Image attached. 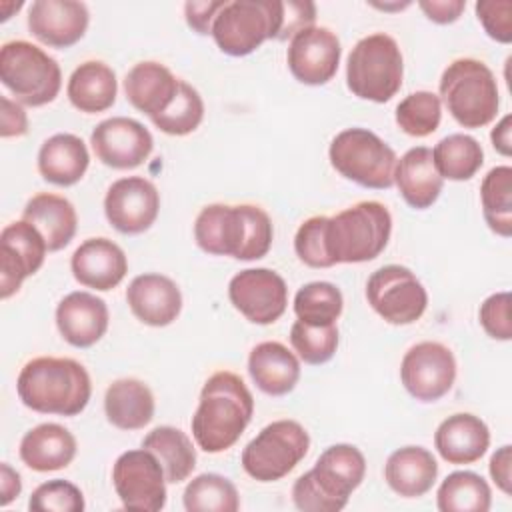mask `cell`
I'll use <instances>...</instances> for the list:
<instances>
[{"label": "cell", "mask_w": 512, "mask_h": 512, "mask_svg": "<svg viewBox=\"0 0 512 512\" xmlns=\"http://www.w3.org/2000/svg\"><path fill=\"white\" fill-rule=\"evenodd\" d=\"M48 246L42 234L26 220L10 222L0 232V298L8 300L22 282L36 274L46 258Z\"/></svg>", "instance_id": "e0dca14e"}, {"label": "cell", "mask_w": 512, "mask_h": 512, "mask_svg": "<svg viewBox=\"0 0 512 512\" xmlns=\"http://www.w3.org/2000/svg\"><path fill=\"white\" fill-rule=\"evenodd\" d=\"M308 448L310 436L300 422L274 420L244 446L242 468L258 482H276L304 460Z\"/></svg>", "instance_id": "8fae6325"}, {"label": "cell", "mask_w": 512, "mask_h": 512, "mask_svg": "<svg viewBox=\"0 0 512 512\" xmlns=\"http://www.w3.org/2000/svg\"><path fill=\"white\" fill-rule=\"evenodd\" d=\"M114 490L128 510L158 512L166 506V474L158 458L146 450H126L112 466Z\"/></svg>", "instance_id": "4fadbf2b"}, {"label": "cell", "mask_w": 512, "mask_h": 512, "mask_svg": "<svg viewBox=\"0 0 512 512\" xmlns=\"http://www.w3.org/2000/svg\"><path fill=\"white\" fill-rule=\"evenodd\" d=\"M66 94L70 104L84 114H98L116 102L118 80L114 70L102 60H86L68 78Z\"/></svg>", "instance_id": "1f68e13d"}, {"label": "cell", "mask_w": 512, "mask_h": 512, "mask_svg": "<svg viewBox=\"0 0 512 512\" xmlns=\"http://www.w3.org/2000/svg\"><path fill=\"white\" fill-rule=\"evenodd\" d=\"M440 102L464 128L488 126L500 108L494 72L476 58L450 62L440 76Z\"/></svg>", "instance_id": "8992f818"}, {"label": "cell", "mask_w": 512, "mask_h": 512, "mask_svg": "<svg viewBox=\"0 0 512 512\" xmlns=\"http://www.w3.org/2000/svg\"><path fill=\"white\" fill-rule=\"evenodd\" d=\"M160 192L144 176H126L110 184L104 196V214L122 234H142L158 218Z\"/></svg>", "instance_id": "ac0fdd59"}, {"label": "cell", "mask_w": 512, "mask_h": 512, "mask_svg": "<svg viewBox=\"0 0 512 512\" xmlns=\"http://www.w3.org/2000/svg\"><path fill=\"white\" fill-rule=\"evenodd\" d=\"M228 298L248 322L268 326L286 312L288 286L270 268H246L232 276Z\"/></svg>", "instance_id": "9a60e30c"}, {"label": "cell", "mask_w": 512, "mask_h": 512, "mask_svg": "<svg viewBox=\"0 0 512 512\" xmlns=\"http://www.w3.org/2000/svg\"><path fill=\"white\" fill-rule=\"evenodd\" d=\"M0 82L24 106L50 104L62 88L60 64L28 40H10L0 48Z\"/></svg>", "instance_id": "ba28073f"}, {"label": "cell", "mask_w": 512, "mask_h": 512, "mask_svg": "<svg viewBox=\"0 0 512 512\" xmlns=\"http://www.w3.org/2000/svg\"><path fill=\"white\" fill-rule=\"evenodd\" d=\"M510 304H512V296L510 292H496L490 294L478 310V318L480 324L484 328V332L494 338V340H502L508 342L512 338V320H510Z\"/></svg>", "instance_id": "f6af8a7d"}, {"label": "cell", "mask_w": 512, "mask_h": 512, "mask_svg": "<svg viewBox=\"0 0 512 512\" xmlns=\"http://www.w3.org/2000/svg\"><path fill=\"white\" fill-rule=\"evenodd\" d=\"M182 502L188 512H236L240 494L226 476L204 472L188 482Z\"/></svg>", "instance_id": "74e56055"}, {"label": "cell", "mask_w": 512, "mask_h": 512, "mask_svg": "<svg viewBox=\"0 0 512 512\" xmlns=\"http://www.w3.org/2000/svg\"><path fill=\"white\" fill-rule=\"evenodd\" d=\"M22 220L30 222L46 240L48 252H58L66 248L78 228V214L74 204L52 192H40L32 196L24 210Z\"/></svg>", "instance_id": "f546056e"}, {"label": "cell", "mask_w": 512, "mask_h": 512, "mask_svg": "<svg viewBox=\"0 0 512 512\" xmlns=\"http://www.w3.org/2000/svg\"><path fill=\"white\" fill-rule=\"evenodd\" d=\"M394 184L408 206L416 210L430 208L444 186V178L434 166L432 150L426 146L410 148L396 162Z\"/></svg>", "instance_id": "484cf974"}, {"label": "cell", "mask_w": 512, "mask_h": 512, "mask_svg": "<svg viewBox=\"0 0 512 512\" xmlns=\"http://www.w3.org/2000/svg\"><path fill=\"white\" fill-rule=\"evenodd\" d=\"M372 6L374 8H380V10H402V8H408L410 6V2H394V4H376V2H372Z\"/></svg>", "instance_id": "9f6ffc18"}, {"label": "cell", "mask_w": 512, "mask_h": 512, "mask_svg": "<svg viewBox=\"0 0 512 512\" xmlns=\"http://www.w3.org/2000/svg\"><path fill=\"white\" fill-rule=\"evenodd\" d=\"M70 270L76 282L86 288L108 292L116 288L126 272L128 260L124 250L110 238L98 236L84 240L70 258Z\"/></svg>", "instance_id": "7402d4cb"}, {"label": "cell", "mask_w": 512, "mask_h": 512, "mask_svg": "<svg viewBox=\"0 0 512 512\" xmlns=\"http://www.w3.org/2000/svg\"><path fill=\"white\" fill-rule=\"evenodd\" d=\"M490 446L486 422L470 412H458L442 420L434 432V448L448 464L462 466L478 462Z\"/></svg>", "instance_id": "cb8c5ba5"}, {"label": "cell", "mask_w": 512, "mask_h": 512, "mask_svg": "<svg viewBox=\"0 0 512 512\" xmlns=\"http://www.w3.org/2000/svg\"><path fill=\"white\" fill-rule=\"evenodd\" d=\"M180 80L160 62L144 60L134 64L124 76V92L128 102L150 120L162 114L176 98Z\"/></svg>", "instance_id": "d4e9b609"}, {"label": "cell", "mask_w": 512, "mask_h": 512, "mask_svg": "<svg viewBox=\"0 0 512 512\" xmlns=\"http://www.w3.org/2000/svg\"><path fill=\"white\" fill-rule=\"evenodd\" d=\"M342 46L338 36L326 26H310L290 38L286 62L292 76L306 86L330 82L340 64Z\"/></svg>", "instance_id": "d6986e66"}, {"label": "cell", "mask_w": 512, "mask_h": 512, "mask_svg": "<svg viewBox=\"0 0 512 512\" xmlns=\"http://www.w3.org/2000/svg\"><path fill=\"white\" fill-rule=\"evenodd\" d=\"M282 0H230L216 14L212 38L228 56H248L266 40H278Z\"/></svg>", "instance_id": "30bf717a"}, {"label": "cell", "mask_w": 512, "mask_h": 512, "mask_svg": "<svg viewBox=\"0 0 512 512\" xmlns=\"http://www.w3.org/2000/svg\"><path fill=\"white\" fill-rule=\"evenodd\" d=\"M22 492V478L20 474L8 464H0V506H8L14 498Z\"/></svg>", "instance_id": "f5cc1de1"}, {"label": "cell", "mask_w": 512, "mask_h": 512, "mask_svg": "<svg viewBox=\"0 0 512 512\" xmlns=\"http://www.w3.org/2000/svg\"><path fill=\"white\" fill-rule=\"evenodd\" d=\"M96 158L114 170H132L148 160L154 148L150 130L128 116H112L96 124L90 134Z\"/></svg>", "instance_id": "2e32d148"}, {"label": "cell", "mask_w": 512, "mask_h": 512, "mask_svg": "<svg viewBox=\"0 0 512 512\" xmlns=\"http://www.w3.org/2000/svg\"><path fill=\"white\" fill-rule=\"evenodd\" d=\"M142 448L158 458L170 484L184 482L196 468L194 444L180 428L156 426L142 438Z\"/></svg>", "instance_id": "836d02e7"}, {"label": "cell", "mask_w": 512, "mask_h": 512, "mask_svg": "<svg viewBox=\"0 0 512 512\" xmlns=\"http://www.w3.org/2000/svg\"><path fill=\"white\" fill-rule=\"evenodd\" d=\"M392 234L390 210L376 200H362L326 222V250L334 264H360L378 258Z\"/></svg>", "instance_id": "5b68a950"}, {"label": "cell", "mask_w": 512, "mask_h": 512, "mask_svg": "<svg viewBox=\"0 0 512 512\" xmlns=\"http://www.w3.org/2000/svg\"><path fill=\"white\" fill-rule=\"evenodd\" d=\"M482 214L488 228L502 236H512V168L508 164L494 166L480 184Z\"/></svg>", "instance_id": "8d00e7d4"}, {"label": "cell", "mask_w": 512, "mask_h": 512, "mask_svg": "<svg viewBox=\"0 0 512 512\" xmlns=\"http://www.w3.org/2000/svg\"><path fill=\"white\" fill-rule=\"evenodd\" d=\"M108 322L106 302L92 292H70L56 306L58 332L74 348L94 346L106 334Z\"/></svg>", "instance_id": "44dd1931"}, {"label": "cell", "mask_w": 512, "mask_h": 512, "mask_svg": "<svg viewBox=\"0 0 512 512\" xmlns=\"http://www.w3.org/2000/svg\"><path fill=\"white\" fill-rule=\"evenodd\" d=\"M326 222H328V216H310L296 230L294 252L310 268L334 266L326 250Z\"/></svg>", "instance_id": "ee69618b"}, {"label": "cell", "mask_w": 512, "mask_h": 512, "mask_svg": "<svg viewBox=\"0 0 512 512\" xmlns=\"http://www.w3.org/2000/svg\"><path fill=\"white\" fill-rule=\"evenodd\" d=\"M274 226L256 204H208L194 220V240L206 254L258 260L270 252Z\"/></svg>", "instance_id": "6da1fadb"}, {"label": "cell", "mask_w": 512, "mask_h": 512, "mask_svg": "<svg viewBox=\"0 0 512 512\" xmlns=\"http://www.w3.org/2000/svg\"><path fill=\"white\" fill-rule=\"evenodd\" d=\"M16 392L22 404L34 412L76 416L90 402L92 380L74 358L38 356L20 368Z\"/></svg>", "instance_id": "3957f363"}, {"label": "cell", "mask_w": 512, "mask_h": 512, "mask_svg": "<svg viewBox=\"0 0 512 512\" xmlns=\"http://www.w3.org/2000/svg\"><path fill=\"white\" fill-rule=\"evenodd\" d=\"M338 342L340 336L336 324L312 326L296 320L290 328V344L296 356L312 366L328 362L336 354Z\"/></svg>", "instance_id": "b9f144b4"}, {"label": "cell", "mask_w": 512, "mask_h": 512, "mask_svg": "<svg viewBox=\"0 0 512 512\" xmlns=\"http://www.w3.org/2000/svg\"><path fill=\"white\" fill-rule=\"evenodd\" d=\"M400 380L412 398L436 402L454 386L456 358L442 342H418L402 358Z\"/></svg>", "instance_id": "5bb4252c"}, {"label": "cell", "mask_w": 512, "mask_h": 512, "mask_svg": "<svg viewBox=\"0 0 512 512\" xmlns=\"http://www.w3.org/2000/svg\"><path fill=\"white\" fill-rule=\"evenodd\" d=\"M432 158L442 178L464 182L476 176V172L482 168L484 150L474 136L450 134L434 146Z\"/></svg>", "instance_id": "d590c367"}, {"label": "cell", "mask_w": 512, "mask_h": 512, "mask_svg": "<svg viewBox=\"0 0 512 512\" xmlns=\"http://www.w3.org/2000/svg\"><path fill=\"white\" fill-rule=\"evenodd\" d=\"M0 8H2V18L0 20L4 22V20L10 18L12 12H18L22 8V2H6L4 0V2H0Z\"/></svg>", "instance_id": "11a10c76"}, {"label": "cell", "mask_w": 512, "mask_h": 512, "mask_svg": "<svg viewBox=\"0 0 512 512\" xmlns=\"http://www.w3.org/2000/svg\"><path fill=\"white\" fill-rule=\"evenodd\" d=\"M332 168L350 182L372 190L394 184L396 152L368 128H346L338 132L328 148Z\"/></svg>", "instance_id": "9c48e42d"}, {"label": "cell", "mask_w": 512, "mask_h": 512, "mask_svg": "<svg viewBox=\"0 0 512 512\" xmlns=\"http://www.w3.org/2000/svg\"><path fill=\"white\" fill-rule=\"evenodd\" d=\"M28 132V116L20 102L2 96V114H0V136L18 138Z\"/></svg>", "instance_id": "681fc988"}, {"label": "cell", "mask_w": 512, "mask_h": 512, "mask_svg": "<svg viewBox=\"0 0 512 512\" xmlns=\"http://www.w3.org/2000/svg\"><path fill=\"white\" fill-rule=\"evenodd\" d=\"M248 374L264 394L284 396L300 380V360L282 342L266 340L250 350Z\"/></svg>", "instance_id": "4316f807"}, {"label": "cell", "mask_w": 512, "mask_h": 512, "mask_svg": "<svg viewBox=\"0 0 512 512\" xmlns=\"http://www.w3.org/2000/svg\"><path fill=\"white\" fill-rule=\"evenodd\" d=\"M316 4L310 0H282V28L278 40L294 38L300 30L314 26Z\"/></svg>", "instance_id": "7dc6e473"}, {"label": "cell", "mask_w": 512, "mask_h": 512, "mask_svg": "<svg viewBox=\"0 0 512 512\" xmlns=\"http://www.w3.org/2000/svg\"><path fill=\"white\" fill-rule=\"evenodd\" d=\"M436 504L440 512H488L492 490L480 474L458 470L442 480L436 492Z\"/></svg>", "instance_id": "e575fe53"}, {"label": "cell", "mask_w": 512, "mask_h": 512, "mask_svg": "<svg viewBox=\"0 0 512 512\" xmlns=\"http://www.w3.org/2000/svg\"><path fill=\"white\" fill-rule=\"evenodd\" d=\"M28 508L34 512H82L86 508L82 490L62 478L40 484L28 500Z\"/></svg>", "instance_id": "7bdbcfd3"}, {"label": "cell", "mask_w": 512, "mask_h": 512, "mask_svg": "<svg viewBox=\"0 0 512 512\" xmlns=\"http://www.w3.org/2000/svg\"><path fill=\"white\" fill-rule=\"evenodd\" d=\"M344 308V298L332 282H308L294 296V314L300 322L312 326L336 324Z\"/></svg>", "instance_id": "f35d334b"}, {"label": "cell", "mask_w": 512, "mask_h": 512, "mask_svg": "<svg viewBox=\"0 0 512 512\" xmlns=\"http://www.w3.org/2000/svg\"><path fill=\"white\" fill-rule=\"evenodd\" d=\"M74 434L56 422H44L28 430L20 440V460L34 472L66 468L76 456Z\"/></svg>", "instance_id": "83f0119b"}, {"label": "cell", "mask_w": 512, "mask_h": 512, "mask_svg": "<svg viewBox=\"0 0 512 512\" xmlns=\"http://www.w3.org/2000/svg\"><path fill=\"white\" fill-rule=\"evenodd\" d=\"M90 164L84 140L70 132L46 138L38 150V172L54 186H74L82 180Z\"/></svg>", "instance_id": "4dcf8cb0"}, {"label": "cell", "mask_w": 512, "mask_h": 512, "mask_svg": "<svg viewBox=\"0 0 512 512\" xmlns=\"http://www.w3.org/2000/svg\"><path fill=\"white\" fill-rule=\"evenodd\" d=\"M366 476V458L354 444L328 446L314 468L296 478L292 502L304 512H338Z\"/></svg>", "instance_id": "277c9868"}, {"label": "cell", "mask_w": 512, "mask_h": 512, "mask_svg": "<svg viewBox=\"0 0 512 512\" xmlns=\"http://www.w3.org/2000/svg\"><path fill=\"white\" fill-rule=\"evenodd\" d=\"M476 16L484 32L500 42H512V2L510 0H480L476 2Z\"/></svg>", "instance_id": "bcb514c9"}, {"label": "cell", "mask_w": 512, "mask_h": 512, "mask_svg": "<svg viewBox=\"0 0 512 512\" xmlns=\"http://www.w3.org/2000/svg\"><path fill=\"white\" fill-rule=\"evenodd\" d=\"M420 10L436 24H452L466 8V0H420Z\"/></svg>", "instance_id": "816d5d0a"}, {"label": "cell", "mask_w": 512, "mask_h": 512, "mask_svg": "<svg viewBox=\"0 0 512 512\" xmlns=\"http://www.w3.org/2000/svg\"><path fill=\"white\" fill-rule=\"evenodd\" d=\"M202 118H204V100L200 92L188 82L180 80L176 98L162 114L152 118V124L164 134L186 136L200 126Z\"/></svg>", "instance_id": "60d3db41"}, {"label": "cell", "mask_w": 512, "mask_h": 512, "mask_svg": "<svg viewBox=\"0 0 512 512\" xmlns=\"http://www.w3.org/2000/svg\"><path fill=\"white\" fill-rule=\"evenodd\" d=\"M126 302L142 324L164 328L180 316L182 292L172 278L158 272H146L128 284Z\"/></svg>", "instance_id": "603a6c76"}, {"label": "cell", "mask_w": 512, "mask_h": 512, "mask_svg": "<svg viewBox=\"0 0 512 512\" xmlns=\"http://www.w3.org/2000/svg\"><path fill=\"white\" fill-rule=\"evenodd\" d=\"M490 140L492 146L498 154L502 156H510L512 154V116L506 114L490 132Z\"/></svg>", "instance_id": "db71d44e"}, {"label": "cell", "mask_w": 512, "mask_h": 512, "mask_svg": "<svg viewBox=\"0 0 512 512\" xmlns=\"http://www.w3.org/2000/svg\"><path fill=\"white\" fill-rule=\"evenodd\" d=\"M366 300L388 324L406 326L420 320L426 312L428 292L410 268L386 264L370 274Z\"/></svg>", "instance_id": "7c38bea8"}, {"label": "cell", "mask_w": 512, "mask_h": 512, "mask_svg": "<svg viewBox=\"0 0 512 512\" xmlns=\"http://www.w3.org/2000/svg\"><path fill=\"white\" fill-rule=\"evenodd\" d=\"M254 414V398L244 380L230 372H214L200 390L192 416V436L200 450L218 454L232 448Z\"/></svg>", "instance_id": "7a4b0ae2"}, {"label": "cell", "mask_w": 512, "mask_h": 512, "mask_svg": "<svg viewBox=\"0 0 512 512\" xmlns=\"http://www.w3.org/2000/svg\"><path fill=\"white\" fill-rule=\"evenodd\" d=\"M490 470V478L494 480V484L506 494H512V446L504 444L500 446L488 464Z\"/></svg>", "instance_id": "f907efd6"}, {"label": "cell", "mask_w": 512, "mask_h": 512, "mask_svg": "<svg viewBox=\"0 0 512 512\" xmlns=\"http://www.w3.org/2000/svg\"><path fill=\"white\" fill-rule=\"evenodd\" d=\"M154 394L136 378L114 380L104 394V412L112 426L120 430H140L154 418Z\"/></svg>", "instance_id": "d6a6232c"}, {"label": "cell", "mask_w": 512, "mask_h": 512, "mask_svg": "<svg viewBox=\"0 0 512 512\" xmlns=\"http://www.w3.org/2000/svg\"><path fill=\"white\" fill-rule=\"evenodd\" d=\"M404 78V58L398 42L374 32L360 38L346 60V86L360 98L376 104L392 100Z\"/></svg>", "instance_id": "52a82bcc"}, {"label": "cell", "mask_w": 512, "mask_h": 512, "mask_svg": "<svg viewBox=\"0 0 512 512\" xmlns=\"http://www.w3.org/2000/svg\"><path fill=\"white\" fill-rule=\"evenodd\" d=\"M396 124L414 138H426L438 130L442 120L440 96L428 90H416L396 106Z\"/></svg>", "instance_id": "ab89813d"}, {"label": "cell", "mask_w": 512, "mask_h": 512, "mask_svg": "<svg viewBox=\"0 0 512 512\" xmlns=\"http://www.w3.org/2000/svg\"><path fill=\"white\" fill-rule=\"evenodd\" d=\"M226 0H204V2H186L184 4V18L188 26L198 34H210L216 14L222 10Z\"/></svg>", "instance_id": "c3c4849f"}, {"label": "cell", "mask_w": 512, "mask_h": 512, "mask_svg": "<svg viewBox=\"0 0 512 512\" xmlns=\"http://www.w3.org/2000/svg\"><path fill=\"white\" fill-rule=\"evenodd\" d=\"M90 12L76 0H36L28 8V30L42 44L52 48H70L82 40L88 30Z\"/></svg>", "instance_id": "ffe728a7"}, {"label": "cell", "mask_w": 512, "mask_h": 512, "mask_svg": "<svg viewBox=\"0 0 512 512\" xmlns=\"http://www.w3.org/2000/svg\"><path fill=\"white\" fill-rule=\"evenodd\" d=\"M438 478L434 454L422 446H402L384 464V480L402 498H420L432 490Z\"/></svg>", "instance_id": "f1b7e54d"}]
</instances>
